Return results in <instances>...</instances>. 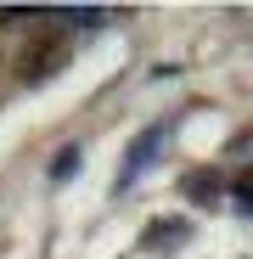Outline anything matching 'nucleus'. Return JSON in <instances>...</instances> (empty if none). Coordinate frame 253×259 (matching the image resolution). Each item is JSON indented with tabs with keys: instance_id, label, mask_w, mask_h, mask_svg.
Here are the masks:
<instances>
[{
	"instance_id": "f257e3e1",
	"label": "nucleus",
	"mask_w": 253,
	"mask_h": 259,
	"mask_svg": "<svg viewBox=\"0 0 253 259\" xmlns=\"http://www.w3.org/2000/svg\"><path fill=\"white\" fill-rule=\"evenodd\" d=\"M163 141H169V124H152V130H141V136H135V147L124 152V169H118V192H124V186H130L141 169L158 158V147H163Z\"/></svg>"
},
{
	"instance_id": "f03ea898",
	"label": "nucleus",
	"mask_w": 253,
	"mask_h": 259,
	"mask_svg": "<svg viewBox=\"0 0 253 259\" xmlns=\"http://www.w3.org/2000/svg\"><path fill=\"white\" fill-rule=\"evenodd\" d=\"M79 158H84L79 147H62V152L51 158V181H57V186H62V181H73V169H79Z\"/></svg>"
},
{
	"instance_id": "7ed1b4c3",
	"label": "nucleus",
	"mask_w": 253,
	"mask_h": 259,
	"mask_svg": "<svg viewBox=\"0 0 253 259\" xmlns=\"http://www.w3.org/2000/svg\"><path fill=\"white\" fill-rule=\"evenodd\" d=\"M236 208H242V214H253V181H242V186H236Z\"/></svg>"
}]
</instances>
